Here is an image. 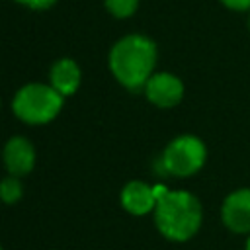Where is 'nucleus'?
I'll use <instances>...</instances> for the list:
<instances>
[{"instance_id": "nucleus-14", "label": "nucleus", "mask_w": 250, "mask_h": 250, "mask_svg": "<svg viewBox=\"0 0 250 250\" xmlns=\"http://www.w3.org/2000/svg\"><path fill=\"white\" fill-rule=\"evenodd\" d=\"M244 250H250V238L246 240V248H244Z\"/></svg>"}, {"instance_id": "nucleus-3", "label": "nucleus", "mask_w": 250, "mask_h": 250, "mask_svg": "<svg viewBox=\"0 0 250 250\" xmlns=\"http://www.w3.org/2000/svg\"><path fill=\"white\" fill-rule=\"evenodd\" d=\"M62 98L64 96H61L53 86L33 82L18 90L12 107L21 121L29 125H43L57 117L62 107Z\"/></svg>"}, {"instance_id": "nucleus-11", "label": "nucleus", "mask_w": 250, "mask_h": 250, "mask_svg": "<svg viewBox=\"0 0 250 250\" xmlns=\"http://www.w3.org/2000/svg\"><path fill=\"white\" fill-rule=\"evenodd\" d=\"M139 6V0H105V8L109 14H113L115 18H129L131 14H135Z\"/></svg>"}, {"instance_id": "nucleus-6", "label": "nucleus", "mask_w": 250, "mask_h": 250, "mask_svg": "<svg viewBox=\"0 0 250 250\" xmlns=\"http://www.w3.org/2000/svg\"><path fill=\"white\" fill-rule=\"evenodd\" d=\"M223 223L232 232H250V188L236 189L227 195L221 207Z\"/></svg>"}, {"instance_id": "nucleus-16", "label": "nucleus", "mask_w": 250, "mask_h": 250, "mask_svg": "<svg viewBox=\"0 0 250 250\" xmlns=\"http://www.w3.org/2000/svg\"><path fill=\"white\" fill-rule=\"evenodd\" d=\"M248 23H250V20H248Z\"/></svg>"}, {"instance_id": "nucleus-13", "label": "nucleus", "mask_w": 250, "mask_h": 250, "mask_svg": "<svg viewBox=\"0 0 250 250\" xmlns=\"http://www.w3.org/2000/svg\"><path fill=\"white\" fill-rule=\"evenodd\" d=\"M57 0H27V6L33 10H47L55 4Z\"/></svg>"}, {"instance_id": "nucleus-1", "label": "nucleus", "mask_w": 250, "mask_h": 250, "mask_svg": "<svg viewBox=\"0 0 250 250\" xmlns=\"http://www.w3.org/2000/svg\"><path fill=\"white\" fill-rule=\"evenodd\" d=\"M156 64V45L145 35L121 37L109 53V68L113 76L131 90L145 88Z\"/></svg>"}, {"instance_id": "nucleus-9", "label": "nucleus", "mask_w": 250, "mask_h": 250, "mask_svg": "<svg viewBox=\"0 0 250 250\" xmlns=\"http://www.w3.org/2000/svg\"><path fill=\"white\" fill-rule=\"evenodd\" d=\"M51 86L61 96H70L80 86V68L72 59H61L51 68Z\"/></svg>"}, {"instance_id": "nucleus-8", "label": "nucleus", "mask_w": 250, "mask_h": 250, "mask_svg": "<svg viewBox=\"0 0 250 250\" xmlns=\"http://www.w3.org/2000/svg\"><path fill=\"white\" fill-rule=\"evenodd\" d=\"M121 205L131 215H146V213L154 211V207H156L154 189L145 182L133 180L121 191Z\"/></svg>"}, {"instance_id": "nucleus-15", "label": "nucleus", "mask_w": 250, "mask_h": 250, "mask_svg": "<svg viewBox=\"0 0 250 250\" xmlns=\"http://www.w3.org/2000/svg\"><path fill=\"white\" fill-rule=\"evenodd\" d=\"M16 2H20V4H25V6H27V0H16Z\"/></svg>"}, {"instance_id": "nucleus-4", "label": "nucleus", "mask_w": 250, "mask_h": 250, "mask_svg": "<svg viewBox=\"0 0 250 250\" xmlns=\"http://www.w3.org/2000/svg\"><path fill=\"white\" fill-rule=\"evenodd\" d=\"M205 158H207V148L201 139L193 135H180L164 148L160 166L166 174L186 178L201 170Z\"/></svg>"}, {"instance_id": "nucleus-7", "label": "nucleus", "mask_w": 250, "mask_h": 250, "mask_svg": "<svg viewBox=\"0 0 250 250\" xmlns=\"http://www.w3.org/2000/svg\"><path fill=\"white\" fill-rule=\"evenodd\" d=\"M4 164L12 176H25L33 170L35 148L25 137H12L4 146Z\"/></svg>"}, {"instance_id": "nucleus-5", "label": "nucleus", "mask_w": 250, "mask_h": 250, "mask_svg": "<svg viewBox=\"0 0 250 250\" xmlns=\"http://www.w3.org/2000/svg\"><path fill=\"white\" fill-rule=\"evenodd\" d=\"M145 94L158 107H174L184 98V84L170 72H156L146 80Z\"/></svg>"}, {"instance_id": "nucleus-10", "label": "nucleus", "mask_w": 250, "mask_h": 250, "mask_svg": "<svg viewBox=\"0 0 250 250\" xmlns=\"http://www.w3.org/2000/svg\"><path fill=\"white\" fill-rule=\"evenodd\" d=\"M21 195H23V188L18 176H10L0 182V199L4 203H16L21 199Z\"/></svg>"}, {"instance_id": "nucleus-17", "label": "nucleus", "mask_w": 250, "mask_h": 250, "mask_svg": "<svg viewBox=\"0 0 250 250\" xmlns=\"http://www.w3.org/2000/svg\"><path fill=\"white\" fill-rule=\"evenodd\" d=\"M0 250H2V248H0Z\"/></svg>"}, {"instance_id": "nucleus-12", "label": "nucleus", "mask_w": 250, "mask_h": 250, "mask_svg": "<svg viewBox=\"0 0 250 250\" xmlns=\"http://www.w3.org/2000/svg\"><path fill=\"white\" fill-rule=\"evenodd\" d=\"M227 8L230 10H236V12H242V10H250V0H221Z\"/></svg>"}, {"instance_id": "nucleus-2", "label": "nucleus", "mask_w": 250, "mask_h": 250, "mask_svg": "<svg viewBox=\"0 0 250 250\" xmlns=\"http://www.w3.org/2000/svg\"><path fill=\"white\" fill-rule=\"evenodd\" d=\"M203 211L199 199L184 189H168L154 207V223L158 230L174 242L189 240L201 227Z\"/></svg>"}]
</instances>
